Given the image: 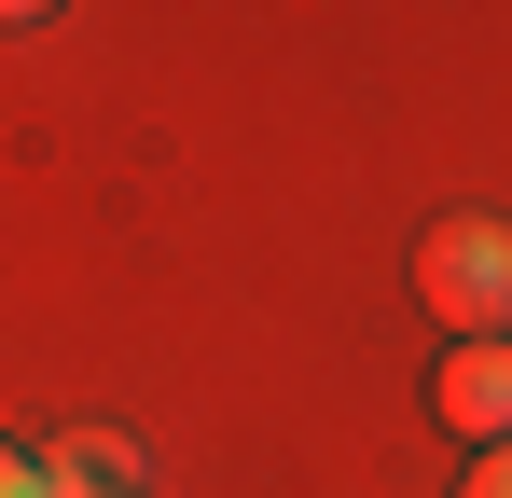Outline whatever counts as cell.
<instances>
[{
    "label": "cell",
    "mask_w": 512,
    "mask_h": 498,
    "mask_svg": "<svg viewBox=\"0 0 512 498\" xmlns=\"http://www.w3.org/2000/svg\"><path fill=\"white\" fill-rule=\"evenodd\" d=\"M457 498H512V443H499V457H485V471H471Z\"/></svg>",
    "instance_id": "5"
},
{
    "label": "cell",
    "mask_w": 512,
    "mask_h": 498,
    "mask_svg": "<svg viewBox=\"0 0 512 498\" xmlns=\"http://www.w3.org/2000/svg\"><path fill=\"white\" fill-rule=\"evenodd\" d=\"M0 498H56V471H42V457H14V443H0Z\"/></svg>",
    "instance_id": "4"
},
{
    "label": "cell",
    "mask_w": 512,
    "mask_h": 498,
    "mask_svg": "<svg viewBox=\"0 0 512 498\" xmlns=\"http://www.w3.org/2000/svg\"><path fill=\"white\" fill-rule=\"evenodd\" d=\"M56 498H139V485H84V471H56Z\"/></svg>",
    "instance_id": "6"
},
{
    "label": "cell",
    "mask_w": 512,
    "mask_h": 498,
    "mask_svg": "<svg viewBox=\"0 0 512 498\" xmlns=\"http://www.w3.org/2000/svg\"><path fill=\"white\" fill-rule=\"evenodd\" d=\"M56 471H84V485H125V471H139V457H125V443H111V429H84V443H70V457H56Z\"/></svg>",
    "instance_id": "3"
},
{
    "label": "cell",
    "mask_w": 512,
    "mask_h": 498,
    "mask_svg": "<svg viewBox=\"0 0 512 498\" xmlns=\"http://www.w3.org/2000/svg\"><path fill=\"white\" fill-rule=\"evenodd\" d=\"M429 402H443L457 443H485V457H499V443H512V332H499V346H443Z\"/></svg>",
    "instance_id": "2"
},
{
    "label": "cell",
    "mask_w": 512,
    "mask_h": 498,
    "mask_svg": "<svg viewBox=\"0 0 512 498\" xmlns=\"http://www.w3.org/2000/svg\"><path fill=\"white\" fill-rule=\"evenodd\" d=\"M416 291H429V319L457 332V346H499V319H512V222L499 208H443L416 236Z\"/></svg>",
    "instance_id": "1"
}]
</instances>
